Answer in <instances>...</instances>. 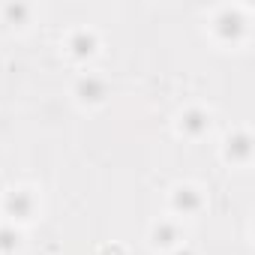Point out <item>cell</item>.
<instances>
[{"mask_svg":"<svg viewBox=\"0 0 255 255\" xmlns=\"http://www.w3.org/2000/svg\"><path fill=\"white\" fill-rule=\"evenodd\" d=\"M42 18L39 3H30V0H6L0 3V36H27Z\"/></svg>","mask_w":255,"mask_h":255,"instance_id":"ba28073f","label":"cell"},{"mask_svg":"<svg viewBox=\"0 0 255 255\" xmlns=\"http://www.w3.org/2000/svg\"><path fill=\"white\" fill-rule=\"evenodd\" d=\"M45 213V198L36 183H12L0 192V219H6L18 228H33Z\"/></svg>","mask_w":255,"mask_h":255,"instance_id":"7a4b0ae2","label":"cell"},{"mask_svg":"<svg viewBox=\"0 0 255 255\" xmlns=\"http://www.w3.org/2000/svg\"><path fill=\"white\" fill-rule=\"evenodd\" d=\"M201 30L219 51H243L255 33V9L249 3H216L201 15Z\"/></svg>","mask_w":255,"mask_h":255,"instance_id":"6da1fadb","label":"cell"},{"mask_svg":"<svg viewBox=\"0 0 255 255\" xmlns=\"http://www.w3.org/2000/svg\"><path fill=\"white\" fill-rule=\"evenodd\" d=\"M213 126H216V108L201 99H189L171 114V132L189 144L204 141L213 132Z\"/></svg>","mask_w":255,"mask_h":255,"instance_id":"8992f818","label":"cell"},{"mask_svg":"<svg viewBox=\"0 0 255 255\" xmlns=\"http://www.w3.org/2000/svg\"><path fill=\"white\" fill-rule=\"evenodd\" d=\"M207 210H210V192L204 183L183 177L165 189V213L168 216H174L180 222H192V219H201Z\"/></svg>","mask_w":255,"mask_h":255,"instance_id":"277c9868","label":"cell"},{"mask_svg":"<svg viewBox=\"0 0 255 255\" xmlns=\"http://www.w3.org/2000/svg\"><path fill=\"white\" fill-rule=\"evenodd\" d=\"M27 249V231L0 219V255H21Z\"/></svg>","mask_w":255,"mask_h":255,"instance_id":"30bf717a","label":"cell"},{"mask_svg":"<svg viewBox=\"0 0 255 255\" xmlns=\"http://www.w3.org/2000/svg\"><path fill=\"white\" fill-rule=\"evenodd\" d=\"M105 48V39L99 27L93 24H72L60 36V54L75 66V69H90Z\"/></svg>","mask_w":255,"mask_h":255,"instance_id":"5b68a950","label":"cell"},{"mask_svg":"<svg viewBox=\"0 0 255 255\" xmlns=\"http://www.w3.org/2000/svg\"><path fill=\"white\" fill-rule=\"evenodd\" d=\"M216 156L228 171H249L255 162V135L249 123H231L219 135Z\"/></svg>","mask_w":255,"mask_h":255,"instance_id":"52a82bcc","label":"cell"},{"mask_svg":"<svg viewBox=\"0 0 255 255\" xmlns=\"http://www.w3.org/2000/svg\"><path fill=\"white\" fill-rule=\"evenodd\" d=\"M96 255H132V252H129V246L120 243V240H105V243L96 246Z\"/></svg>","mask_w":255,"mask_h":255,"instance_id":"8fae6325","label":"cell"},{"mask_svg":"<svg viewBox=\"0 0 255 255\" xmlns=\"http://www.w3.org/2000/svg\"><path fill=\"white\" fill-rule=\"evenodd\" d=\"M114 96V84L102 69H78L69 81V99L78 111L84 114H99L102 108H108Z\"/></svg>","mask_w":255,"mask_h":255,"instance_id":"3957f363","label":"cell"},{"mask_svg":"<svg viewBox=\"0 0 255 255\" xmlns=\"http://www.w3.org/2000/svg\"><path fill=\"white\" fill-rule=\"evenodd\" d=\"M144 240H147V249H150L153 255H168L171 249H177V246H183V243L189 240V228H186V222H180V219L162 213V216H156V219L147 225Z\"/></svg>","mask_w":255,"mask_h":255,"instance_id":"9c48e42d","label":"cell"},{"mask_svg":"<svg viewBox=\"0 0 255 255\" xmlns=\"http://www.w3.org/2000/svg\"><path fill=\"white\" fill-rule=\"evenodd\" d=\"M168 255H204V252H201V249H198L195 243H189V240H186L183 246H177V249H171Z\"/></svg>","mask_w":255,"mask_h":255,"instance_id":"7c38bea8","label":"cell"}]
</instances>
